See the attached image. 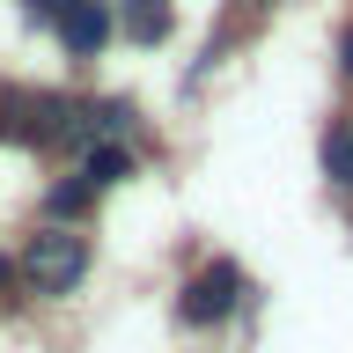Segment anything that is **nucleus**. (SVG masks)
I'll return each mask as SVG.
<instances>
[{"mask_svg":"<svg viewBox=\"0 0 353 353\" xmlns=\"http://www.w3.org/2000/svg\"><path fill=\"white\" fill-rule=\"evenodd\" d=\"M339 59H346V74H353V30H346V44H339Z\"/></svg>","mask_w":353,"mask_h":353,"instance_id":"10","label":"nucleus"},{"mask_svg":"<svg viewBox=\"0 0 353 353\" xmlns=\"http://www.w3.org/2000/svg\"><path fill=\"white\" fill-rule=\"evenodd\" d=\"M324 170L339 176V184H353V125H331L324 132Z\"/></svg>","mask_w":353,"mask_h":353,"instance_id":"8","label":"nucleus"},{"mask_svg":"<svg viewBox=\"0 0 353 353\" xmlns=\"http://www.w3.org/2000/svg\"><path fill=\"white\" fill-rule=\"evenodd\" d=\"M81 272H88V243L66 236V228H44V236L22 250V280L37 287V294H66Z\"/></svg>","mask_w":353,"mask_h":353,"instance_id":"2","label":"nucleus"},{"mask_svg":"<svg viewBox=\"0 0 353 353\" xmlns=\"http://www.w3.org/2000/svg\"><path fill=\"white\" fill-rule=\"evenodd\" d=\"M66 96H37V88H8L0 96V140L15 148H44V140H66Z\"/></svg>","mask_w":353,"mask_h":353,"instance_id":"1","label":"nucleus"},{"mask_svg":"<svg viewBox=\"0 0 353 353\" xmlns=\"http://www.w3.org/2000/svg\"><path fill=\"white\" fill-rule=\"evenodd\" d=\"M59 37H66L74 59L103 52V44H110V8H103V0H66V8H59Z\"/></svg>","mask_w":353,"mask_h":353,"instance_id":"4","label":"nucleus"},{"mask_svg":"<svg viewBox=\"0 0 353 353\" xmlns=\"http://www.w3.org/2000/svg\"><path fill=\"white\" fill-rule=\"evenodd\" d=\"M30 15H44V22H59V0H22Z\"/></svg>","mask_w":353,"mask_h":353,"instance_id":"9","label":"nucleus"},{"mask_svg":"<svg viewBox=\"0 0 353 353\" xmlns=\"http://www.w3.org/2000/svg\"><path fill=\"white\" fill-rule=\"evenodd\" d=\"M236 302H243V265L236 258H214V265H199L192 280H184L176 316H184V324H221Z\"/></svg>","mask_w":353,"mask_h":353,"instance_id":"3","label":"nucleus"},{"mask_svg":"<svg viewBox=\"0 0 353 353\" xmlns=\"http://www.w3.org/2000/svg\"><path fill=\"white\" fill-rule=\"evenodd\" d=\"M88 206H96V184H88V176H66V184L44 192V214H52V221H81Z\"/></svg>","mask_w":353,"mask_h":353,"instance_id":"7","label":"nucleus"},{"mask_svg":"<svg viewBox=\"0 0 353 353\" xmlns=\"http://www.w3.org/2000/svg\"><path fill=\"white\" fill-rule=\"evenodd\" d=\"M81 176L103 192V184H125L132 176V154H125V140H88L81 148Z\"/></svg>","mask_w":353,"mask_h":353,"instance_id":"6","label":"nucleus"},{"mask_svg":"<svg viewBox=\"0 0 353 353\" xmlns=\"http://www.w3.org/2000/svg\"><path fill=\"white\" fill-rule=\"evenodd\" d=\"M110 30H125L132 44H162L170 37V0H118Z\"/></svg>","mask_w":353,"mask_h":353,"instance_id":"5","label":"nucleus"}]
</instances>
